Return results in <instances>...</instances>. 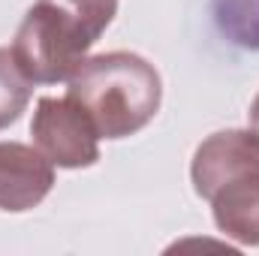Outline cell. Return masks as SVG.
Listing matches in <instances>:
<instances>
[{"instance_id":"cell-1","label":"cell","mask_w":259,"mask_h":256,"mask_svg":"<svg viewBox=\"0 0 259 256\" xmlns=\"http://www.w3.org/2000/svg\"><path fill=\"white\" fill-rule=\"evenodd\" d=\"M115 15L118 0H36L9 49L33 84H58L78 69Z\"/></svg>"},{"instance_id":"cell-2","label":"cell","mask_w":259,"mask_h":256,"mask_svg":"<svg viewBox=\"0 0 259 256\" xmlns=\"http://www.w3.org/2000/svg\"><path fill=\"white\" fill-rule=\"evenodd\" d=\"M66 97L88 112L100 139H127L160 112L163 78L136 52H106L78 64L66 78Z\"/></svg>"},{"instance_id":"cell-3","label":"cell","mask_w":259,"mask_h":256,"mask_svg":"<svg viewBox=\"0 0 259 256\" xmlns=\"http://www.w3.org/2000/svg\"><path fill=\"white\" fill-rule=\"evenodd\" d=\"M190 181L226 238L259 247V139L250 130L211 133L196 148Z\"/></svg>"},{"instance_id":"cell-4","label":"cell","mask_w":259,"mask_h":256,"mask_svg":"<svg viewBox=\"0 0 259 256\" xmlns=\"http://www.w3.org/2000/svg\"><path fill=\"white\" fill-rule=\"evenodd\" d=\"M33 145L61 169H88L100 160V133L69 97H42L30 121Z\"/></svg>"},{"instance_id":"cell-5","label":"cell","mask_w":259,"mask_h":256,"mask_svg":"<svg viewBox=\"0 0 259 256\" xmlns=\"http://www.w3.org/2000/svg\"><path fill=\"white\" fill-rule=\"evenodd\" d=\"M55 187V163L33 145L0 142V211L36 208Z\"/></svg>"},{"instance_id":"cell-6","label":"cell","mask_w":259,"mask_h":256,"mask_svg":"<svg viewBox=\"0 0 259 256\" xmlns=\"http://www.w3.org/2000/svg\"><path fill=\"white\" fill-rule=\"evenodd\" d=\"M217 33L244 52H259V0H211Z\"/></svg>"},{"instance_id":"cell-7","label":"cell","mask_w":259,"mask_h":256,"mask_svg":"<svg viewBox=\"0 0 259 256\" xmlns=\"http://www.w3.org/2000/svg\"><path fill=\"white\" fill-rule=\"evenodd\" d=\"M33 81L21 72L12 49H0V130L12 127L27 109Z\"/></svg>"},{"instance_id":"cell-8","label":"cell","mask_w":259,"mask_h":256,"mask_svg":"<svg viewBox=\"0 0 259 256\" xmlns=\"http://www.w3.org/2000/svg\"><path fill=\"white\" fill-rule=\"evenodd\" d=\"M247 121H250V133L259 139V94L253 97V103H250V112H247Z\"/></svg>"}]
</instances>
